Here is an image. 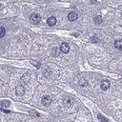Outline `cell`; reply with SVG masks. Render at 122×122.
<instances>
[{
    "label": "cell",
    "instance_id": "4",
    "mask_svg": "<svg viewBox=\"0 0 122 122\" xmlns=\"http://www.w3.org/2000/svg\"><path fill=\"white\" fill-rule=\"evenodd\" d=\"M42 104L44 105V106H49L51 103V96H49V95H45V96H43L42 97Z\"/></svg>",
    "mask_w": 122,
    "mask_h": 122
},
{
    "label": "cell",
    "instance_id": "8",
    "mask_svg": "<svg viewBox=\"0 0 122 122\" xmlns=\"http://www.w3.org/2000/svg\"><path fill=\"white\" fill-rule=\"evenodd\" d=\"M114 47L117 50H122V39H117L114 42Z\"/></svg>",
    "mask_w": 122,
    "mask_h": 122
},
{
    "label": "cell",
    "instance_id": "5",
    "mask_svg": "<svg viewBox=\"0 0 122 122\" xmlns=\"http://www.w3.org/2000/svg\"><path fill=\"white\" fill-rule=\"evenodd\" d=\"M77 17H78L77 13H76V12H73V11H71V12H70V13L68 14V19H69L70 21H75V20L77 19Z\"/></svg>",
    "mask_w": 122,
    "mask_h": 122
},
{
    "label": "cell",
    "instance_id": "1",
    "mask_svg": "<svg viewBox=\"0 0 122 122\" xmlns=\"http://www.w3.org/2000/svg\"><path fill=\"white\" fill-rule=\"evenodd\" d=\"M30 22L33 23V24H38V23L40 22V20H41V17H40V15L37 14V13H32V14L30 15Z\"/></svg>",
    "mask_w": 122,
    "mask_h": 122
},
{
    "label": "cell",
    "instance_id": "2",
    "mask_svg": "<svg viewBox=\"0 0 122 122\" xmlns=\"http://www.w3.org/2000/svg\"><path fill=\"white\" fill-rule=\"evenodd\" d=\"M69 51H70V46H69V44L66 43V42H63V43L61 44V46H60V51H62L63 53H68Z\"/></svg>",
    "mask_w": 122,
    "mask_h": 122
},
{
    "label": "cell",
    "instance_id": "6",
    "mask_svg": "<svg viewBox=\"0 0 122 122\" xmlns=\"http://www.w3.org/2000/svg\"><path fill=\"white\" fill-rule=\"evenodd\" d=\"M47 23H48V25H49V26H53V25H55V24H56V18H55L54 16H51V17H49V18H48Z\"/></svg>",
    "mask_w": 122,
    "mask_h": 122
},
{
    "label": "cell",
    "instance_id": "16",
    "mask_svg": "<svg viewBox=\"0 0 122 122\" xmlns=\"http://www.w3.org/2000/svg\"><path fill=\"white\" fill-rule=\"evenodd\" d=\"M37 1H41V0H37Z\"/></svg>",
    "mask_w": 122,
    "mask_h": 122
},
{
    "label": "cell",
    "instance_id": "11",
    "mask_svg": "<svg viewBox=\"0 0 122 122\" xmlns=\"http://www.w3.org/2000/svg\"><path fill=\"white\" fill-rule=\"evenodd\" d=\"M98 118H99L102 122H108V119H107L106 117H104L102 114H98Z\"/></svg>",
    "mask_w": 122,
    "mask_h": 122
},
{
    "label": "cell",
    "instance_id": "7",
    "mask_svg": "<svg viewBox=\"0 0 122 122\" xmlns=\"http://www.w3.org/2000/svg\"><path fill=\"white\" fill-rule=\"evenodd\" d=\"M15 92H16L17 95H23L24 94V88H23V86H17Z\"/></svg>",
    "mask_w": 122,
    "mask_h": 122
},
{
    "label": "cell",
    "instance_id": "3",
    "mask_svg": "<svg viewBox=\"0 0 122 122\" xmlns=\"http://www.w3.org/2000/svg\"><path fill=\"white\" fill-rule=\"evenodd\" d=\"M100 86H101V89H102L103 91H107V90L110 88L111 83H110V81H109V80L104 79V80H102V82H101Z\"/></svg>",
    "mask_w": 122,
    "mask_h": 122
},
{
    "label": "cell",
    "instance_id": "14",
    "mask_svg": "<svg viewBox=\"0 0 122 122\" xmlns=\"http://www.w3.org/2000/svg\"><path fill=\"white\" fill-rule=\"evenodd\" d=\"M2 111H3L4 112H6V113H10V111H9V110H5V109H2Z\"/></svg>",
    "mask_w": 122,
    "mask_h": 122
},
{
    "label": "cell",
    "instance_id": "13",
    "mask_svg": "<svg viewBox=\"0 0 122 122\" xmlns=\"http://www.w3.org/2000/svg\"><path fill=\"white\" fill-rule=\"evenodd\" d=\"M4 35H5V29L2 27V28H1V34H0V37L2 38Z\"/></svg>",
    "mask_w": 122,
    "mask_h": 122
},
{
    "label": "cell",
    "instance_id": "9",
    "mask_svg": "<svg viewBox=\"0 0 122 122\" xmlns=\"http://www.w3.org/2000/svg\"><path fill=\"white\" fill-rule=\"evenodd\" d=\"M10 101H8V100H2V101H1V108H2V109H5V108L10 107Z\"/></svg>",
    "mask_w": 122,
    "mask_h": 122
},
{
    "label": "cell",
    "instance_id": "10",
    "mask_svg": "<svg viewBox=\"0 0 122 122\" xmlns=\"http://www.w3.org/2000/svg\"><path fill=\"white\" fill-rule=\"evenodd\" d=\"M94 23H95V25H100L102 23V17L99 15H96L94 17Z\"/></svg>",
    "mask_w": 122,
    "mask_h": 122
},
{
    "label": "cell",
    "instance_id": "15",
    "mask_svg": "<svg viewBox=\"0 0 122 122\" xmlns=\"http://www.w3.org/2000/svg\"><path fill=\"white\" fill-rule=\"evenodd\" d=\"M91 2H92V3H96L97 0H91Z\"/></svg>",
    "mask_w": 122,
    "mask_h": 122
},
{
    "label": "cell",
    "instance_id": "12",
    "mask_svg": "<svg viewBox=\"0 0 122 122\" xmlns=\"http://www.w3.org/2000/svg\"><path fill=\"white\" fill-rule=\"evenodd\" d=\"M79 84H80L81 86H87V81H86L85 79H81V80L79 81Z\"/></svg>",
    "mask_w": 122,
    "mask_h": 122
}]
</instances>
